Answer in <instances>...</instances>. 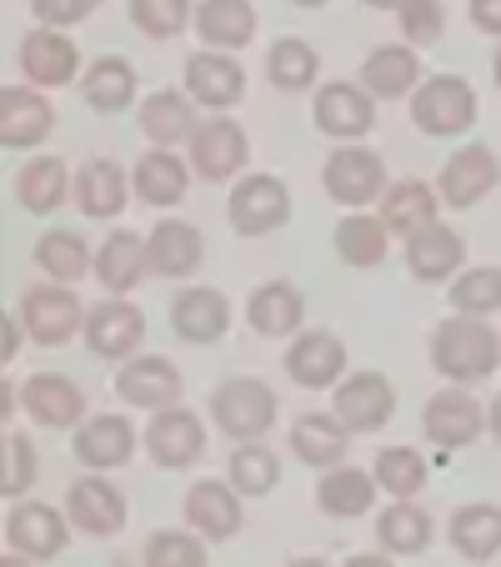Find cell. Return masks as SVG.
<instances>
[{"label":"cell","mask_w":501,"mask_h":567,"mask_svg":"<svg viewBox=\"0 0 501 567\" xmlns=\"http://www.w3.org/2000/svg\"><path fill=\"white\" fill-rule=\"evenodd\" d=\"M431 367L457 386H477L501 367V337L487 327V317L451 311L431 332Z\"/></svg>","instance_id":"6da1fadb"},{"label":"cell","mask_w":501,"mask_h":567,"mask_svg":"<svg viewBox=\"0 0 501 567\" xmlns=\"http://www.w3.org/2000/svg\"><path fill=\"white\" fill-rule=\"evenodd\" d=\"M276 412H281V402L261 377H226L211 392V422L231 442H261L276 427Z\"/></svg>","instance_id":"7a4b0ae2"},{"label":"cell","mask_w":501,"mask_h":567,"mask_svg":"<svg viewBox=\"0 0 501 567\" xmlns=\"http://www.w3.org/2000/svg\"><path fill=\"white\" fill-rule=\"evenodd\" d=\"M477 121V91L461 75H431L411 91V126L421 136H461Z\"/></svg>","instance_id":"3957f363"},{"label":"cell","mask_w":501,"mask_h":567,"mask_svg":"<svg viewBox=\"0 0 501 567\" xmlns=\"http://www.w3.org/2000/svg\"><path fill=\"white\" fill-rule=\"evenodd\" d=\"M86 311L81 307V297H75L65 281H45V287H25L21 297V327L31 342L41 347H65L75 332H86Z\"/></svg>","instance_id":"277c9868"},{"label":"cell","mask_w":501,"mask_h":567,"mask_svg":"<svg viewBox=\"0 0 501 567\" xmlns=\"http://www.w3.org/2000/svg\"><path fill=\"white\" fill-rule=\"evenodd\" d=\"M321 186H326V196L336 206H372V202H382V192L392 182H386V161L372 146L342 141L326 156V166H321Z\"/></svg>","instance_id":"5b68a950"},{"label":"cell","mask_w":501,"mask_h":567,"mask_svg":"<svg viewBox=\"0 0 501 567\" xmlns=\"http://www.w3.org/2000/svg\"><path fill=\"white\" fill-rule=\"evenodd\" d=\"M226 221L236 236H267L281 231L291 221V192L281 176L251 172L231 186V202H226Z\"/></svg>","instance_id":"8992f818"},{"label":"cell","mask_w":501,"mask_h":567,"mask_svg":"<svg viewBox=\"0 0 501 567\" xmlns=\"http://www.w3.org/2000/svg\"><path fill=\"white\" fill-rule=\"evenodd\" d=\"M65 537H71V517L51 503H25L15 497L11 513H6V547L11 557H25V563H51V557L65 553Z\"/></svg>","instance_id":"52a82bcc"},{"label":"cell","mask_w":501,"mask_h":567,"mask_svg":"<svg viewBox=\"0 0 501 567\" xmlns=\"http://www.w3.org/2000/svg\"><path fill=\"white\" fill-rule=\"evenodd\" d=\"M86 347L101 362H131L146 342V311L126 297H106L86 311Z\"/></svg>","instance_id":"ba28073f"},{"label":"cell","mask_w":501,"mask_h":567,"mask_svg":"<svg viewBox=\"0 0 501 567\" xmlns=\"http://www.w3.org/2000/svg\"><path fill=\"white\" fill-rule=\"evenodd\" d=\"M501 186V161L491 146H481V141H471V146H457L447 156V166H441L437 176V192L447 206H457V212H471V206H481L491 192Z\"/></svg>","instance_id":"9c48e42d"},{"label":"cell","mask_w":501,"mask_h":567,"mask_svg":"<svg viewBox=\"0 0 501 567\" xmlns=\"http://www.w3.org/2000/svg\"><path fill=\"white\" fill-rule=\"evenodd\" d=\"M421 432H427L431 447H441V452L471 447V442L487 432V408L471 396V386L451 382L447 392H437L427 402V412H421Z\"/></svg>","instance_id":"30bf717a"},{"label":"cell","mask_w":501,"mask_h":567,"mask_svg":"<svg viewBox=\"0 0 501 567\" xmlns=\"http://www.w3.org/2000/svg\"><path fill=\"white\" fill-rule=\"evenodd\" d=\"M331 412L346 422L352 437H366V432H382L396 412V386L386 382L382 372H352L346 382H336V396H331Z\"/></svg>","instance_id":"8fae6325"},{"label":"cell","mask_w":501,"mask_h":567,"mask_svg":"<svg viewBox=\"0 0 501 567\" xmlns=\"http://www.w3.org/2000/svg\"><path fill=\"white\" fill-rule=\"evenodd\" d=\"M246 161H251V141H246V131L236 126V121L226 116H211L196 126L191 136V172L201 176V182H231V176L246 172Z\"/></svg>","instance_id":"7c38bea8"},{"label":"cell","mask_w":501,"mask_h":567,"mask_svg":"<svg viewBox=\"0 0 501 567\" xmlns=\"http://www.w3.org/2000/svg\"><path fill=\"white\" fill-rule=\"evenodd\" d=\"M146 452H150V462H156V467H166V472L191 467V462L206 457V422L196 417L191 408L150 412Z\"/></svg>","instance_id":"4fadbf2b"},{"label":"cell","mask_w":501,"mask_h":567,"mask_svg":"<svg viewBox=\"0 0 501 567\" xmlns=\"http://www.w3.org/2000/svg\"><path fill=\"white\" fill-rule=\"evenodd\" d=\"M181 372H176L171 357H131L126 367L116 372V396L126 408H146V412H166V408H181Z\"/></svg>","instance_id":"5bb4252c"},{"label":"cell","mask_w":501,"mask_h":567,"mask_svg":"<svg viewBox=\"0 0 501 567\" xmlns=\"http://www.w3.org/2000/svg\"><path fill=\"white\" fill-rule=\"evenodd\" d=\"M186 96L206 111H231L246 101V71L231 51H196L186 55Z\"/></svg>","instance_id":"9a60e30c"},{"label":"cell","mask_w":501,"mask_h":567,"mask_svg":"<svg viewBox=\"0 0 501 567\" xmlns=\"http://www.w3.org/2000/svg\"><path fill=\"white\" fill-rule=\"evenodd\" d=\"M65 517H71V527H81L86 537H116L126 533V497H121V487H111L106 477H75L71 487H65Z\"/></svg>","instance_id":"2e32d148"},{"label":"cell","mask_w":501,"mask_h":567,"mask_svg":"<svg viewBox=\"0 0 501 567\" xmlns=\"http://www.w3.org/2000/svg\"><path fill=\"white\" fill-rule=\"evenodd\" d=\"M21 412H31L35 427L65 432L86 422V392L61 372H35L21 382Z\"/></svg>","instance_id":"e0dca14e"},{"label":"cell","mask_w":501,"mask_h":567,"mask_svg":"<svg viewBox=\"0 0 501 567\" xmlns=\"http://www.w3.org/2000/svg\"><path fill=\"white\" fill-rule=\"evenodd\" d=\"M346 372V347L336 332L326 327H311V332H296L286 347V377L306 392H321V386H336Z\"/></svg>","instance_id":"ac0fdd59"},{"label":"cell","mask_w":501,"mask_h":567,"mask_svg":"<svg viewBox=\"0 0 501 567\" xmlns=\"http://www.w3.org/2000/svg\"><path fill=\"white\" fill-rule=\"evenodd\" d=\"M55 106L31 86H0V146L6 151H35L51 141Z\"/></svg>","instance_id":"d6986e66"},{"label":"cell","mask_w":501,"mask_h":567,"mask_svg":"<svg viewBox=\"0 0 501 567\" xmlns=\"http://www.w3.org/2000/svg\"><path fill=\"white\" fill-rule=\"evenodd\" d=\"M71 452H75V462L91 472H116L136 457V427H131V417H121V412H101V417H86L75 427Z\"/></svg>","instance_id":"ffe728a7"},{"label":"cell","mask_w":501,"mask_h":567,"mask_svg":"<svg viewBox=\"0 0 501 567\" xmlns=\"http://www.w3.org/2000/svg\"><path fill=\"white\" fill-rule=\"evenodd\" d=\"M376 126V96L362 81H331L316 91V131H326L331 141H362Z\"/></svg>","instance_id":"44dd1931"},{"label":"cell","mask_w":501,"mask_h":567,"mask_svg":"<svg viewBox=\"0 0 501 567\" xmlns=\"http://www.w3.org/2000/svg\"><path fill=\"white\" fill-rule=\"evenodd\" d=\"M146 261H150V277H196L206 261V236L196 231L191 221H176V216H166V221L150 226L146 236Z\"/></svg>","instance_id":"7402d4cb"},{"label":"cell","mask_w":501,"mask_h":567,"mask_svg":"<svg viewBox=\"0 0 501 567\" xmlns=\"http://www.w3.org/2000/svg\"><path fill=\"white\" fill-rule=\"evenodd\" d=\"M181 517L191 533L206 537V543H231V537L241 533V493L226 487V482H216V477H206L186 493Z\"/></svg>","instance_id":"603a6c76"},{"label":"cell","mask_w":501,"mask_h":567,"mask_svg":"<svg viewBox=\"0 0 501 567\" xmlns=\"http://www.w3.org/2000/svg\"><path fill=\"white\" fill-rule=\"evenodd\" d=\"M226 327H231V301H226L216 287H186V291H176V301H171V332L181 337L186 347L221 342Z\"/></svg>","instance_id":"cb8c5ba5"},{"label":"cell","mask_w":501,"mask_h":567,"mask_svg":"<svg viewBox=\"0 0 501 567\" xmlns=\"http://www.w3.org/2000/svg\"><path fill=\"white\" fill-rule=\"evenodd\" d=\"M21 71L31 86H71L75 71H81V51L65 31L55 25H41L21 41Z\"/></svg>","instance_id":"d4e9b609"},{"label":"cell","mask_w":501,"mask_h":567,"mask_svg":"<svg viewBox=\"0 0 501 567\" xmlns=\"http://www.w3.org/2000/svg\"><path fill=\"white\" fill-rule=\"evenodd\" d=\"M461 261H467V241H461L457 226L447 221H431L427 231H416L411 241H406V271H411L416 281H451L461 271Z\"/></svg>","instance_id":"484cf974"},{"label":"cell","mask_w":501,"mask_h":567,"mask_svg":"<svg viewBox=\"0 0 501 567\" xmlns=\"http://www.w3.org/2000/svg\"><path fill=\"white\" fill-rule=\"evenodd\" d=\"M376 493H382L376 472H362V467H352V462H336V467H326L316 482V507L326 517H336V523H352V517L372 513Z\"/></svg>","instance_id":"4316f807"},{"label":"cell","mask_w":501,"mask_h":567,"mask_svg":"<svg viewBox=\"0 0 501 567\" xmlns=\"http://www.w3.org/2000/svg\"><path fill=\"white\" fill-rule=\"evenodd\" d=\"M386 221V231L401 236V241H411L416 231H427L431 221H441V192H431L427 182H416V176H406V182H392L382 192V212H376Z\"/></svg>","instance_id":"83f0119b"},{"label":"cell","mask_w":501,"mask_h":567,"mask_svg":"<svg viewBox=\"0 0 501 567\" xmlns=\"http://www.w3.org/2000/svg\"><path fill=\"white\" fill-rule=\"evenodd\" d=\"M186 186H191V166L171 146H150L131 172V192H136L140 206H176L186 196Z\"/></svg>","instance_id":"f1b7e54d"},{"label":"cell","mask_w":501,"mask_h":567,"mask_svg":"<svg viewBox=\"0 0 501 567\" xmlns=\"http://www.w3.org/2000/svg\"><path fill=\"white\" fill-rule=\"evenodd\" d=\"M131 196H136V192H131V176L121 172L116 161H106V156L86 161V166H81V176H75V206H81L91 221H111V216H121Z\"/></svg>","instance_id":"f546056e"},{"label":"cell","mask_w":501,"mask_h":567,"mask_svg":"<svg viewBox=\"0 0 501 567\" xmlns=\"http://www.w3.org/2000/svg\"><path fill=\"white\" fill-rule=\"evenodd\" d=\"M346 447H352V432L336 412H306V417L291 422V452H296L306 467L326 472L336 462H346Z\"/></svg>","instance_id":"4dcf8cb0"},{"label":"cell","mask_w":501,"mask_h":567,"mask_svg":"<svg viewBox=\"0 0 501 567\" xmlns=\"http://www.w3.org/2000/svg\"><path fill=\"white\" fill-rule=\"evenodd\" d=\"M196 35L211 51H241L257 41V6L251 0H201L196 6Z\"/></svg>","instance_id":"1f68e13d"},{"label":"cell","mask_w":501,"mask_h":567,"mask_svg":"<svg viewBox=\"0 0 501 567\" xmlns=\"http://www.w3.org/2000/svg\"><path fill=\"white\" fill-rule=\"evenodd\" d=\"M362 86L376 101H401L421 86V61H416L411 45H376L362 61Z\"/></svg>","instance_id":"d6a6232c"},{"label":"cell","mask_w":501,"mask_h":567,"mask_svg":"<svg viewBox=\"0 0 501 567\" xmlns=\"http://www.w3.org/2000/svg\"><path fill=\"white\" fill-rule=\"evenodd\" d=\"M196 101L186 91H156V96L140 101V131H146L150 146H181L196 136Z\"/></svg>","instance_id":"836d02e7"},{"label":"cell","mask_w":501,"mask_h":567,"mask_svg":"<svg viewBox=\"0 0 501 567\" xmlns=\"http://www.w3.org/2000/svg\"><path fill=\"white\" fill-rule=\"evenodd\" d=\"M246 321L261 337H296V327L306 321V297L291 281H267V287H257L251 301H246Z\"/></svg>","instance_id":"e575fe53"},{"label":"cell","mask_w":501,"mask_h":567,"mask_svg":"<svg viewBox=\"0 0 501 567\" xmlns=\"http://www.w3.org/2000/svg\"><path fill=\"white\" fill-rule=\"evenodd\" d=\"M150 271L146 261V236L136 231H111L106 241H101L96 251V277L101 287H106V297H126L131 287H136L140 277Z\"/></svg>","instance_id":"d590c367"},{"label":"cell","mask_w":501,"mask_h":567,"mask_svg":"<svg viewBox=\"0 0 501 567\" xmlns=\"http://www.w3.org/2000/svg\"><path fill=\"white\" fill-rule=\"evenodd\" d=\"M447 537L467 563H491L501 553V507L497 503H467L451 513Z\"/></svg>","instance_id":"8d00e7d4"},{"label":"cell","mask_w":501,"mask_h":567,"mask_svg":"<svg viewBox=\"0 0 501 567\" xmlns=\"http://www.w3.org/2000/svg\"><path fill=\"white\" fill-rule=\"evenodd\" d=\"M81 96H86V106L101 111V116L126 111L131 101H136V65H131L126 55H101V61H91L86 75H81Z\"/></svg>","instance_id":"74e56055"},{"label":"cell","mask_w":501,"mask_h":567,"mask_svg":"<svg viewBox=\"0 0 501 567\" xmlns=\"http://www.w3.org/2000/svg\"><path fill=\"white\" fill-rule=\"evenodd\" d=\"M65 192H71V172H65L61 156H31L21 166V176H15V202H21V212H31V216L61 212Z\"/></svg>","instance_id":"f35d334b"},{"label":"cell","mask_w":501,"mask_h":567,"mask_svg":"<svg viewBox=\"0 0 501 567\" xmlns=\"http://www.w3.org/2000/svg\"><path fill=\"white\" fill-rule=\"evenodd\" d=\"M35 267L45 271L51 281H65V287H75V281L86 277V271H96V257H91V241L86 236L65 231V226H51V231L35 241Z\"/></svg>","instance_id":"ab89813d"},{"label":"cell","mask_w":501,"mask_h":567,"mask_svg":"<svg viewBox=\"0 0 501 567\" xmlns=\"http://www.w3.org/2000/svg\"><path fill=\"white\" fill-rule=\"evenodd\" d=\"M376 543L392 557H416L431 547V517L411 503V497H392L382 517H376Z\"/></svg>","instance_id":"60d3db41"},{"label":"cell","mask_w":501,"mask_h":567,"mask_svg":"<svg viewBox=\"0 0 501 567\" xmlns=\"http://www.w3.org/2000/svg\"><path fill=\"white\" fill-rule=\"evenodd\" d=\"M336 257L346 267H382L386 261V247H392V231H386L382 216H366V212H352L336 221Z\"/></svg>","instance_id":"b9f144b4"},{"label":"cell","mask_w":501,"mask_h":567,"mask_svg":"<svg viewBox=\"0 0 501 567\" xmlns=\"http://www.w3.org/2000/svg\"><path fill=\"white\" fill-rule=\"evenodd\" d=\"M316 71H321V55L301 35H281L267 51V75L276 91H311L316 86Z\"/></svg>","instance_id":"7bdbcfd3"},{"label":"cell","mask_w":501,"mask_h":567,"mask_svg":"<svg viewBox=\"0 0 501 567\" xmlns=\"http://www.w3.org/2000/svg\"><path fill=\"white\" fill-rule=\"evenodd\" d=\"M451 311L467 317H497L501 311V267H461L447 287Z\"/></svg>","instance_id":"ee69618b"},{"label":"cell","mask_w":501,"mask_h":567,"mask_svg":"<svg viewBox=\"0 0 501 567\" xmlns=\"http://www.w3.org/2000/svg\"><path fill=\"white\" fill-rule=\"evenodd\" d=\"M372 472H376L386 497H416L427 487V457L416 447H382L372 462Z\"/></svg>","instance_id":"f6af8a7d"},{"label":"cell","mask_w":501,"mask_h":567,"mask_svg":"<svg viewBox=\"0 0 501 567\" xmlns=\"http://www.w3.org/2000/svg\"><path fill=\"white\" fill-rule=\"evenodd\" d=\"M276 482H281V462H276L271 447H261V442H241V447L231 452V487L241 497H267Z\"/></svg>","instance_id":"bcb514c9"},{"label":"cell","mask_w":501,"mask_h":567,"mask_svg":"<svg viewBox=\"0 0 501 567\" xmlns=\"http://www.w3.org/2000/svg\"><path fill=\"white\" fill-rule=\"evenodd\" d=\"M131 25L146 41H176L191 25V0H131Z\"/></svg>","instance_id":"7dc6e473"},{"label":"cell","mask_w":501,"mask_h":567,"mask_svg":"<svg viewBox=\"0 0 501 567\" xmlns=\"http://www.w3.org/2000/svg\"><path fill=\"white\" fill-rule=\"evenodd\" d=\"M35 477H41V457H35V442L31 432H6V477H0V493L11 497H25L35 487Z\"/></svg>","instance_id":"c3c4849f"},{"label":"cell","mask_w":501,"mask_h":567,"mask_svg":"<svg viewBox=\"0 0 501 567\" xmlns=\"http://www.w3.org/2000/svg\"><path fill=\"white\" fill-rule=\"evenodd\" d=\"M150 567H206V537L201 533H156L146 543Z\"/></svg>","instance_id":"681fc988"},{"label":"cell","mask_w":501,"mask_h":567,"mask_svg":"<svg viewBox=\"0 0 501 567\" xmlns=\"http://www.w3.org/2000/svg\"><path fill=\"white\" fill-rule=\"evenodd\" d=\"M396 21H401V35L411 45H437L447 31V6L441 0H401Z\"/></svg>","instance_id":"f907efd6"},{"label":"cell","mask_w":501,"mask_h":567,"mask_svg":"<svg viewBox=\"0 0 501 567\" xmlns=\"http://www.w3.org/2000/svg\"><path fill=\"white\" fill-rule=\"evenodd\" d=\"M96 6H106V0H31L35 21L55 25V31H71V25L91 21V16H96Z\"/></svg>","instance_id":"816d5d0a"},{"label":"cell","mask_w":501,"mask_h":567,"mask_svg":"<svg viewBox=\"0 0 501 567\" xmlns=\"http://www.w3.org/2000/svg\"><path fill=\"white\" fill-rule=\"evenodd\" d=\"M471 25L481 35H497L501 41V0H471Z\"/></svg>","instance_id":"f5cc1de1"},{"label":"cell","mask_w":501,"mask_h":567,"mask_svg":"<svg viewBox=\"0 0 501 567\" xmlns=\"http://www.w3.org/2000/svg\"><path fill=\"white\" fill-rule=\"evenodd\" d=\"M15 402H21V386H15L11 377H6V382H0V417H6V422H11L15 412H21V408H15Z\"/></svg>","instance_id":"db71d44e"},{"label":"cell","mask_w":501,"mask_h":567,"mask_svg":"<svg viewBox=\"0 0 501 567\" xmlns=\"http://www.w3.org/2000/svg\"><path fill=\"white\" fill-rule=\"evenodd\" d=\"M21 337H25L21 317H11V332H6V362H15V352H21Z\"/></svg>","instance_id":"11a10c76"},{"label":"cell","mask_w":501,"mask_h":567,"mask_svg":"<svg viewBox=\"0 0 501 567\" xmlns=\"http://www.w3.org/2000/svg\"><path fill=\"white\" fill-rule=\"evenodd\" d=\"M487 432H491V437L501 442V392L491 396V408H487Z\"/></svg>","instance_id":"9f6ffc18"},{"label":"cell","mask_w":501,"mask_h":567,"mask_svg":"<svg viewBox=\"0 0 501 567\" xmlns=\"http://www.w3.org/2000/svg\"><path fill=\"white\" fill-rule=\"evenodd\" d=\"M362 6H372V11H401V0H362Z\"/></svg>","instance_id":"6f0895ef"},{"label":"cell","mask_w":501,"mask_h":567,"mask_svg":"<svg viewBox=\"0 0 501 567\" xmlns=\"http://www.w3.org/2000/svg\"><path fill=\"white\" fill-rule=\"evenodd\" d=\"M291 6H301V11H321V6H331V0H291Z\"/></svg>","instance_id":"680465c9"},{"label":"cell","mask_w":501,"mask_h":567,"mask_svg":"<svg viewBox=\"0 0 501 567\" xmlns=\"http://www.w3.org/2000/svg\"><path fill=\"white\" fill-rule=\"evenodd\" d=\"M491 75H497V86H501V45H497V55H491Z\"/></svg>","instance_id":"91938a15"}]
</instances>
